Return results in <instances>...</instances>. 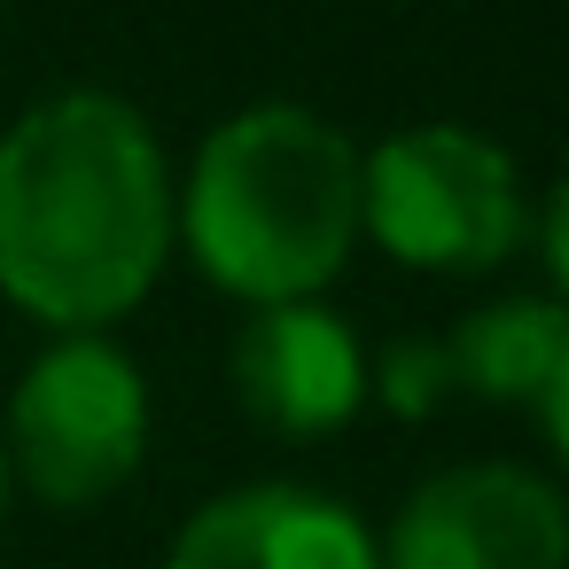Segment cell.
I'll list each match as a JSON object with an SVG mask.
<instances>
[{
    "label": "cell",
    "instance_id": "1",
    "mask_svg": "<svg viewBox=\"0 0 569 569\" xmlns=\"http://www.w3.org/2000/svg\"><path fill=\"white\" fill-rule=\"evenodd\" d=\"M172 242L157 133L118 94H56L0 141V289L56 328L118 320Z\"/></svg>",
    "mask_w": 569,
    "mask_h": 569
},
{
    "label": "cell",
    "instance_id": "2",
    "mask_svg": "<svg viewBox=\"0 0 569 569\" xmlns=\"http://www.w3.org/2000/svg\"><path fill=\"white\" fill-rule=\"evenodd\" d=\"M359 234V157L351 141L297 110L266 102L227 118L188 180V250L196 266L250 305H305Z\"/></svg>",
    "mask_w": 569,
    "mask_h": 569
},
{
    "label": "cell",
    "instance_id": "3",
    "mask_svg": "<svg viewBox=\"0 0 569 569\" xmlns=\"http://www.w3.org/2000/svg\"><path fill=\"white\" fill-rule=\"evenodd\" d=\"M359 219L421 273H483L522 242V196L499 141L468 126H413L359 164Z\"/></svg>",
    "mask_w": 569,
    "mask_h": 569
},
{
    "label": "cell",
    "instance_id": "4",
    "mask_svg": "<svg viewBox=\"0 0 569 569\" xmlns=\"http://www.w3.org/2000/svg\"><path fill=\"white\" fill-rule=\"evenodd\" d=\"M9 445L24 483L48 507H94L110 499L141 452H149V390L133 359L102 336H71L32 359L9 406Z\"/></svg>",
    "mask_w": 569,
    "mask_h": 569
},
{
    "label": "cell",
    "instance_id": "5",
    "mask_svg": "<svg viewBox=\"0 0 569 569\" xmlns=\"http://www.w3.org/2000/svg\"><path fill=\"white\" fill-rule=\"evenodd\" d=\"M390 569H569V507L507 460L445 468L398 507Z\"/></svg>",
    "mask_w": 569,
    "mask_h": 569
},
{
    "label": "cell",
    "instance_id": "6",
    "mask_svg": "<svg viewBox=\"0 0 569 569\" xmlns=\"http://www.w3.org/2000/svg\"><path fill=\"white\" fill-rule=\"evenodd\" d=\"M234 390L242 406L281 437H328L367 398V359L351 328L320 305H258V320L234 343Z\"/></svg>",
    "mask_w": 569,
    "mask_h": 569
},
{
    "label": "cell",
    "instance_id": "7",
    "mask_svg": "<svg viewBox=\"0 0 569 569\" xmlns=\"http://www.w3.org/2000/svg\"><path fill=\"white\" fill-rule=\"evenodd\" d=\"M164 569H382V561L351 507L297 483H250L211 499L172 538Z\"/></svg>",
    "mask_w": 569,
    "mask_h": 569
},
{
    "label": "cell",
    "instance_id": "8",
    "mask_svg": "<svg viewBox=\"0 0 569 569\" xmlns=\"http://www.w3.org/2000/svg\"><path fill=\"white\" fill-rule=\"evenodd\" d=\"M445 359H452V382H468L483 398H546L553 367L569 359V312L538 305V297L483 305L445 336Z\"/></svg>",
    "mask_w": 569,
    "mask_h": 569
},
{
    "label": "cell",
    "instance_id": "9",
    "mask_svg": "<svg viewBox=\"0 0 569 569\" xmlns=\"http://www.w3.org/2000/svg\"><path fill=\"white\" fill-rule=\"evenodd\" d=\"M445 390H452L445 343H390V351H382V398H390L398 413H429Z\"/></svg>",
    "mask_w": 569,
    "mask_h": 569
},
{
    "label": "cell",
    "instance_id": "10",
    "mask_svg": "<svg viewBox=\"0 0 569 569\" xmlns=\"http://www.w3.org/2000/svg\"><path fill=\"white\" fill-rule=\"evenodd\" d=\"M546 266H553V281H561V297H569V180H561V196H553V211H546Z\"/></svg>",
    "mask_w": 569,
    "mask_h": 569
},
{
    "label": "cell",
    "instance_id": "11",
    "mask_svg": "<svg viewBox=\"0 0 569 569\" xmlns=\"http://www.w3.org/2000/svg\"><path fill=\"white\" fill-rule=\"evenodd\" d=\"M546 429H553V445H561V460H569V359H561L553 382H546Z\"/></svg>",
    "mask_w": 569,
    "mask_h": 569
},
{
    "label": "cell",
    "instance_id": "12",
    "mask_svg": "<svg viewBox=\"0 0 569 569\" xmlns=\"http://www.w3.org/2000/svg\"><path fill=\"white\" fill-rule=\"evenodd\" d=\"M0 499H9V452H0Z\"/></svg>",
    "mask_w": 569,
    "mask_h": 569
}]
</instances>
